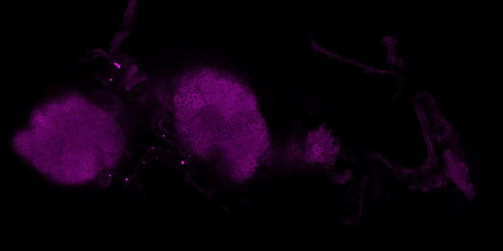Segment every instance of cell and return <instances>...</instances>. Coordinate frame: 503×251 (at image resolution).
<instances>
[{
    "instance_id": "obj_1",
    "label": "cell",
    "mask_w": 503,
    "mask_h": 251,
    "mask_svg": "<svg viewBox=\"0 0 503 251\" xmlns=\"http://www.w3.org/2000/svg\"><path fill=\"white\" fill-rule=\"evenodd\" d=\"M339 149L335 138L324 128L309 132L306 139L304 157L306 161L325 167L332 165Z\"/></svg>"
}]
</instances>
